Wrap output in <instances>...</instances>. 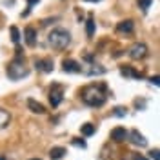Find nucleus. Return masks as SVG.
I'll return each instance as SVG.
<instances>
[{"label":"nucleus","instance_id":"nucleus-1","mask_svg":"<svg viewBox=\"0 0 160 160\" xmlns=\"http://www.w3.org/2000/svg\"><path fill=\"white\" fill-rule=\"evenodd\" d=\"M82 100H84V104H88L91 108H100V106H104V102L108 98V95H106V86H95V84H91V86H86L84 89H82Z\"/></svg>","mask_w":160,"mask_h":160},{"label":"nucleus","instance_id":"nucleus-2","mask_svg":"<svg viewBox=\"0 0 160 160\" xmlns=\"http://www.w3.org/2000/svg\"><path fill=\"white\" fill-rule=\"evenodd\" d=\"M69 42H71L69 31L62 29V28H57L48 35V44L53 49H66L69 46Z\"/></svg>","mask_w":160,"mask_h":160},{"label":"nucleus","instance_id":"nucleus-3","mask_svg":"<svg viewBox=\"0 0 160 160\" xmlns=\"http://www.w3.org/2000/svg\"><path fill=\"white\" fill-rule=\"evenodd\" d=\"M28 75H29V69L24 66V60L20 58V55H18V57L8 66V77H9L11 80H20L22 77H28Z\"/></svg>","mask_w":160,"mask_h":160},{"label":"nucleus","instance_id":"nucleus-4","mask_svg":"<svg viewBox=\"0 0 160 160\" xmlns=\"http://www.w3.org/2000/svg\"><path fill=\"white\" fill-rule=\"evenodd\" d=\"M62 98H64V89H62V86H58V84H53L49 89V102L53 108H57L60 102H62Z\"/></svg>","mask_w":160,"mask_h":160},{"label":"nucleus","instance_id":"nucleus-5","mask_svg":"<svg viewBox=\"0 0 160 160\" xmlns=\"http://www.w3.org/2000/svg\"><path fill=\"white\" fill-rule=\"evenodd\" d=\"M148 55V46L146 44H135V46H131L129 48V57L133 60H142L144 57Z\"/></svg>","mask_w":160,"mask_h":160},{"label":"nucleus","instance_id":"nucleus-6","mask_svg":"<svg viewBox=\"0 0 160 160\" xmlns=\"http://www.w3.org/2000/svg\"><path fill=\"white\" fill-rule=\"evenodd\" d=\"M133 29H135V22L133 20H122L117 26V33H120V35H131Z\"/></svg>","mask_w":160,"mask_h":160},{"label":"nucleus","instance_id":"nucleus-7","mask_svg":"<svg viewBox=\"0 0 160 160\" xmlns=\"http://www.w3.org/2000/svg\"><path fill=\"white\" fill-rule=\"evenodd\" d=\"M35 68L44 73H51L53 71V60L51 58H37L35 60Z\"/></svg>","mask_w":160,"mask_h":160},{"label":"nucleus","instance_id":"nucleus-8","mask_svg":"<svg viewBox=\"0 0 160 160\" xmlns=\"http://www.w3.org/2000/svg\"><path fill=\"white\" fill-rule=\"evenodd\" d=\"M62 69L66 71V73H80V71H82V66H80L77 60L68 58V60L62 62Z\"/></svg>","mask_w":160,"mask_h":160},{"label":"nucleus","instance_id":"nucleus-9","mask_svg":"<svg viewBox=\"0 0 160 160\" xmlns=\"http://www.w3.org/2000/svg\"><path fill=\"white\" fill-rule=\"evenodd\" d=\"M128 138H129L131 144H135V146H140V148H146V146H148V140L144 138L137 129H133L131 133H128Z\"/></svg>","mask_w":160,"mask_h":160},{"label":"nucleus","instance_id":"nucleus-10","mask_svg":"<svg viewBox=\"0 0 160 160\" xmlns=\"http://www.w3.org/2000/svg\"><path fill=\"white\" fill-rule=\"evenodd\" d=\"M24 35H26V44H28L29 48H33V46L37 44V29L31 28V26H28L26 31H24Z\"/></svg>","mask_w":160,"mask_h":160},{"label":"nucleus","instance_id":"nucleus-11","mask_svg":"<svg viewBox=\"0 0 160 160\" xmlns=\"http://www.w3.org/2000/svg\"><path fill=\"white\" fill-rule=\"evenodd\" d=\"M111 138L115 142H124V140H128V131L124 128H115L111 131Z\"/></svg>","mask_w":160,"mask_h":160},{"label":"nucleus","instance_id":"nucleus-12","mask_svg":"<svg viewBox=\"0 0 160 160\" xmlns=\"http://www.w3.org/2000/svg\"><path fill=\"white\" fill-rule=\"evenodd\" d=\"M120 73H122L124 77H131V78H142V73L135 71L131 66H124V68L120 69Z\"/></svg>","mask_w":160,"mask_h":160},{"label":"nucleus","instance_id":"nucleus-13","mask_svg":"<svg viewBox=\"0 0 160 160\" xmlns=\"http://www.w3.org/2000/svg\"><path fill=\"white\" fill-rule=\"evenodd\" d=\"M49 157H51V160H60V158H64V157H66V148H51Z\"/></svg>","mask_w":160,"mask_h":160},{"label":"nucleus","instance_id":"nucleus-14","mask_svg":"<svg viewBox=\"0 0 160 160\" xmlns=\"http://www.w3.org/2000/svg\"><path fill=\"white\" fill-rule=\"evenodd\" d=\"M28 106H29V109L33 111V113H38V115H42V113H46V109H44V106L42 104H38V102H35L33 98L28 100Z\"/></svg>","mask_w":160,"mask_h":160},{"label":"nucleus","instance_id":"nucleus-15","mask_svg":"<svg viewBox=\"0 0 160 160\" xmlns=\"http://www.w3.org/2000/svg\"><path fill=\"white\" fill-rule=\"evenodd\" d=\"M9 120H11V115L6 109H2V108H0V129H2V128H6V126L9 124Z\"/></svg>","mask_w":160,"mask_h":160},{"label":"nucleus","instance_id":"nucleus-16","mask_svg":"<svg viewBox=\"0 0 160 160\" xmlns=\"http://www.w3.org/2000/svg\"><path fill=\"white\" fill-rule=\"evenodd\" d=\"M95 131H97L95 124H84L82 129H80V133H82L84 137H91V135H95Z\"/></svg>","mask_w":160,"mask_h":160},{"label":"nucleus","instance_id":"nucleus-17","mask_svg":"<svg viewBox=\"0 0 160 160\" xmlns=\"http://www.w3.org/2000/svg\"><path fill=\"white\" fill-rule=\"evenodd\" d=\"M95 29H97V26H95V20L93 18H88V22H86V31H88V37H93L95 35Z\"/></svg>","mask_w":160,"mask_h":160},{"label":"nucleus","instance_id":"nucleus-18","mask_svg":"<svg viewBox=\"0 0 160 160\" xmlns=\"http://www.w3.org/2000/svg\"><path fill=\"white\" fill-rule=\"evenodd\" d=\"M153 4V0H137V6H138L142 11H148Z\"/></svg>","mask_w":160,"mask_h":160},{"label":"nucleus","instance_id":"nucleus-19","mask_svg":"<svg viewBox=\"0 0 160 160\" xmlns=\"http://www.w3.org/2000/svg\"><path fill=\"white\" fill-rule=\"evenodd\" d=\"M9 31H11V40H13L15 44H18V42H20V33H18V29H17L15 26H11Z\"/></svg>","mask_w":160,"mask_h":160},{"label":"nucleus","instance_id":"nucleus-20","mask_svg":"<svg viewBox=\"0 0 160 160\" xmlns=\"http://www.w3.org/2000/svg\"><path fill=\"white\" fill-rule=\"evenodd\" d=\"M126 113H128L126 108H115V109H113V115H115V117H126Z\"/></svg>","mask_w":160,"mask_h":160},{"label":"nucleus","instance_id":"nucleus-21","mask_svg":"<svg viewBox=\"0 0 160 160\" xmlns=\"http://www.w3.org/2000/svg\"><path fill=\"white\" fill-rule=\"evenodd\" d=\"M71 144H73V146H77V148H82V149L86 148V142H84L82 138H73V140H71Z\"/></svg>","mask_w":160,"mask_h":160},{"label":"nucleus","instance_id":"nucleus-22","mask_svg":"<svg viewBox=\"0 0 160 160\" xmlns=\"http://www.w3.org/2000/svg\"><path fill=\"white\" fill-rule=\"evenodd\" d=\"M151 158H153V160H160V158H158V149L151 151Z\"/></svg>","mask_w":160,"mask_h":160},{"label":"nucleus","instance_id":"nucleus-23","mask_svg":"<svg viewBox=\"0 0 160 160\" xmlns=\"http://www.w3.org/2000/svg\"><path fill=\"white\" fill-rule=\"evenodd\" d=\"M35 4H38V0H28V8H33V6H35Z\"/></svg>","mask_w":160,"mask_h":160},{"label":"nucleus","instance_id":"nucleus-24","mask_svg":"<svg viewBox=\"0 0 160 160\" xmlns=\"http://www.w3.org/2000/svg\"><path fill=\"white\" fill-rule=\"evenodd\" d=\"M133 160H148V158H144L142 155H135V158H133Z\"/></svg>","mask_w":160,"mask_h":160},{"label":"nucleus","instance_id":"nucleus-25","mask_svg":"<svg viewBox=\"0 0 160 160\" xmlns=\"http://www.w3.org/2000/svg\"><path fill=\"white\" fill-rule=\"evenodd\" d=\"M151 82H153L155 86H158V77H155V78H151Z\"/></svg>","mask_w":160,"mask_h":160},{"label":"nucleus","instance_id":"nucleus-26","mask_svg":"<svg viewBox=\"0 0 160 160\" xmlns=\"http://www.w3.org/2000/svg\"><path fill=\"white\" fill-rule=\"evenodd\" d=\"M84 2H100V0H84Z\"/></svg>","mask_w":160,"mask_h":160},{"label":"nucleus","instance_id":"nucleus-27","mask_svg":"<svg viewBox=\"0 0 160 160\" xmlns=\"http://www.w3.org/2000/svg\"><path fill=\"white\" fill-rule=\"evenodd\" d=\"M31 160H40V158H31Z\"/></svg>","mask_w":160,"mask_h":160},{"label":"nucleus","instance_id":"nucleus-28","mask_svg":"<svg viewBox=\"0 0 160 160\" xmlns=\"http://www.w3.org/2000/svg\"><path fill=\"white\" fill-rule=\"evenodd\" d=\"M0 160H4V158H2V157H0Z\"/></svg>","mask_w":160,"mask_h":160}]
</instances>
